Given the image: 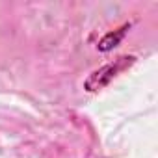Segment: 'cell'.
<instances>
[{
	"label": "cell",
	"instance_id": "obj_1",
	"mask_svg": "<svg viewBox=\"0 0 158 158\" xmlns=\"http://www.w3.org/2000/svg\"><path fill=\"white\" fill-rule=\"evenodd\" d=\"M134 63H136V56H128V54L119 56V58H115L114 61L102 65V67L97 69V71H93V73L88 76V80L84 82V88H86L88 91H99V89H102L104 86H108L117 74H121L123 71L130 69Z\"/></svg>",
	"mask_w": 158,
	"mask_h": 158
},
{
	"label": "cell",
	"instance_id": "obj_2",
	"mask_svg": "<svg viewBox=\"0 0 158 158\" xmlns=\"http://www.w3.org/2000/svg\"><path fill=\"white\" fill-rule=\"evenodd\" d=\"M128 30H130V24H123L121 28H117V30H114V32H108V34L99 41L97 48H99L101 52H108V50L115 48V47L123 41V37L127 35Z\"/></svg>",
	"mask_w": 158,
	"mask_h": 158
}]
</instances>
